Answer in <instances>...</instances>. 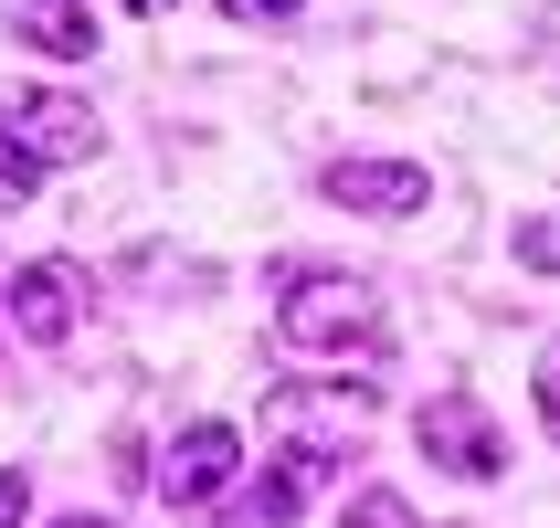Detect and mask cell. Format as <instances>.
Listing matches in <instances>:
<instances>
[{"label": "cell", "mask_w": 560, "mask_h": 528, "mask_svg": "<svg viewBox=\"0 0 560 528\" xmlns=\"http://www.w3.org/2000/svg\"><path fill=\"white\" fill-rule=\"evenodd\" d=\"M317 486H328V455H317V444H285L276 476H254V528H285Z\"/></svg>", "instance_id": "cell-8"}, {"label": "cell", "mask_w": 560, "mask_h": 528, "mask_svg": "<svg viewBox=\"0 0 560 528\" xmlns=\"http://www.w3.org/2000/svg\"><path fill=\"white\" fill-rule=\"evenodd\" d=\"M74 317H85V275H74V265H22V275H11V328H22L32 349L74 339Z\"/></svg>", "instance_id": "cell-5"}, {"label": "cell", "mask_w": 560, "mask_h": 528, "mask_svg": "<svg viewBox=\"0 0 560 528\" xmlns=\"http://www.w3.org/2000/svg\"><path fill=\"white\" fill-rule=\"evenodd\" d=\"M54 528H106V518H54Z\"/></svg>", "instance_id": "cell-16"}, {"label": "cell", "mask_w": 560, "mask_h": 528, "mask_svg": "<svg viewBox=\"0 0 560 528\" xmlns=\"http://www.w3.org/2000/svg\"><path fill=\"white\" fill-rule=\"evenodd\" d=\"M32 518V486H22V476H0V528H22Z\"/></svg>", "instance_id": "cell-12"}, {"label": "cell", "mask_w": 560, "mask_h": 528, "mask_svg": "<svg viewBox=\"0 0 560 528\" xmlns=\"http://www.w3.org/2000/svg\"><path fill=\"white\" fill-rule=\"evenodd\" d=\"M233 476H244V434H233V423H190V434L170 444V466H159V497L170 507H212Z\"/></svg>", "instance_id": "cell-4"}, {"label": "cell", "mask_w": 560, "mask_h": 528, "mask_svg": "<svg viewBox=\"0 0 560 528\" xmlns=\"http://www.w3.org/2000/svg\"><path fill=\"white\" fill-rule=\"evenodd\" d=\"M349 528H412V518H402V497H360V507H349Z\"/></svg>", "instance_id": "cell-11"}, {"label": "cell", "mask_w": 560, "mask_h": 528, "mask_svg": "<svg viewBox=\"0 0 560 528\" xmlns=\"http://www.w3.org/2000/svg\"><path fill=\"white\" fill-rule=\"evenodd\" d=\"M117 11H180V0H117Z\"/></svg>", "instance_id": "cell-15"}, {"label": "cell", "mask_w": 560, "mask_h": 528, "mask_svg": "<svg viewBox=\"0 0 560 528\" xmlns=\"http://www.w3.org/2000/svg\"><path fill=\"white\" fill-rule=\"evenodd\" d=\"M328 201L339 212H371V222H402V212L434 201V169L423 159H339L328 169Z\"/></svg>", "instance_id": "cell-3"}, {"label": "cell", "mask_w": 560, "mask_h": 528, "mask_svg": "<svg viewBox=\"0 0 560 528\" xmlns=\"http://www.w3.org/2000/svg\"><path fill=\"white\" fill-rule=\"evenodd\" d=\"M276 339L296 360H381V296L360 275H296L276 296Z\"/></svg>", "instance_id": "cell-1"}, {"label": "cell", "mask_w": 560, "mask_h": 528, "mask_svg": "<svg viewBox=\"0 0 560 528\" xmlns=\"http://www.w3.org/2000/svg\"><path fill=\"white\" fill-rule=\"evenodd\" d=\"M0 127H11L32 159H54V169L63 159H95V106H74V95H11Z\"/></svg>", "instance_id": "cell-6"}, {"label": "cell", "mask_w": 560, "mask_h": 528, "mask_svg": "<svg viewBox=\"0 0 560 528\" xmlns=\"http://www.w3.org/2000/svg\"><path fill=\"white\" fill-rule=\"evenodd\" d=\"M539 412H550V434H560V360L539 371Z\"/></svg>", "instance_id": "cell-14"}, {"label": "cell", "mask_w": 560, "mask_h": 528, "mask_svg": "<svg viewBox=\"0 0 560 528\" xmlns=\"http://www.w3.org/2000/svg\"><path fill=\"white\" fill-rule=\"evenodd\" d=\"M412 434H423V455H434L444 476H466V486H487V476L508 466V444H498V423L476 412V391H434Z\"/></svg>", "instance_id": "cell-2"}, {"label": "cell", "mask_w": 560, "mask_h": 528, "mask_svg": "<svg viewBox=\"0 0 560 528\" xmlns=\"http://www.w3.org/2000/svg\"><path fill=\"white\" fill-rule=\"evenodd\" d=\"M11 32H22L32 54H54V63H85L95 54V11H85V0H11Z\"/></svg>", "instance_id": "cell-7"}, {"label": "cell", "mask_w": 560, "mask_h": 528, "mask_svg": "<svg viewBox=\"0 0 560 528\" xmlns=\"http://www.w3.org/2000/svg\"><path fill=\"white\" fill-rule=\"evenodd\" d=\"M222 11H233V22H285L296 0H222Z\"/></svg>", "instance_id": "cell-13"}, {"label": "cell", "mask_w": 560, "mask_h": 528, "mask_svg": "<svg viewBox=\"0 0 560 528\" xmlns=\"http://www.w3.org/2000/svg\"><path fill=\"white\" fill-rule=\"evenodd\" d=\"M518 265L560 275V212H529V222H518Z\"/></svg>", "instance_id": "cell-10"}, {"label": "cell", "mask_w": 560, "mask_h": 528, "mask_svg": "<svg viewBox=\"0 0 560 528\" xmlns=\"http://www.w3.org/2000/svg\"><path fill=\"white\" fill-rule=\"evenodd\" d=\"M32 180H43V159H32L11 127H0V212H22V201H32Z\"/></svg>", "instance_id": "cell-9"}]
</instances>
